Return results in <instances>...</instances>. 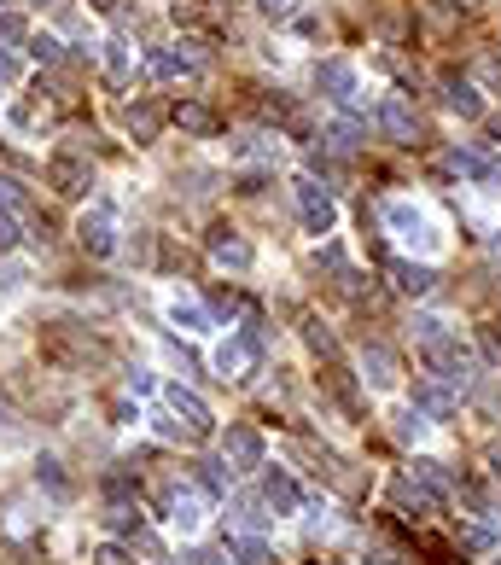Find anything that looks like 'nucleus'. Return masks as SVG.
<instances>
[{
  "instance_id": "3",
  "label": "nucleus",
  "mask_w": 501,
  "mask_h": 565,
  "mask_svg": "<svg viewBox=\"0 0 501 565\" xmlns=\"http://www.w3.org/2000/svg\"><path fill=\"white\" fill-rule=\"evenodd\" d=\"M257 362H263V338H251V333H234L216 350V373H222V379H251Z\"/></svg>"
},
{
  "instance_id": "14",
  "label": "nucleus",
  "mask_w": 501,
  "mask_h": 565,
  "mask_svg": "<svg viewBox=\"0 0 501 565\" xmlns=\"http://www.w3.org/2000/svg\"><path fill=\"white\" fill-rule=\"evenodd\" d=\"M362 379H368L373 391H391V385H397V362H391V350L368 344V350H362Z\"/></svg>"
},
{
  "instance_id": "19",
  "label": "nucleus",
  "mask_w": 501,
  "mask_h": 565,
  "mask_svg": "<svg viewBox=\"0 0 501 565\" xmlns=\"http://www.w3.org/2000/svg\"><path fill=\"white\" fill-rule=\"evenodd\" d=\"M30 187H24V181H18V175H0V210H6V216H30Z\"/></svg>"
},
{
  "instance_id": "34",
  "label": "nucleus",
  "mask_w": 501,
  "mask_h": 565,
  "mask_svg": "<svg viewBox=\"0 0 501 565\" xmlns=\"http://www.w3.org/2000/svg\"><path fill=\"white\" fill-rule=\"evenodd\" d=\"M257 6H263L268 18H292V6H298V0H257Z\"/></svg>"
},
{
  "instance_id": "5",
  "label": "nucleus",
  "mask_w": 501,
  "mask_h": 565,
  "mask_svg": "<svg viewBox=\"0 0 501 565\" xmlns=\"http://www.w3.org/2000/svg\"><path fill=\"white\" fill-rule=\"evenodd\" d=\"M164 402H169V414H175L193 437H210L216 420H210V402H204L199 391H187V385H164Z\"/></svg>"
},
{
  "instance_id": "20",
  "label": "nucleus",
  "mask_w": 501,
  "mask_h": 565,
  "mask_svg": "<svg viewBox=\"0 0 501 565\" xmlns=\"http://www.w3.org/2000/svg\"><path fill=\"white\" fill-rule=\"evenodd\" d=\"M443 105H449V111H461V117H478V111H484L472 82H443Z\"/></svg>"
},
{
  "instance_id": "2",
  "label": "nucleus",
  "mask_w": 501,
  "mask_h": 565,
  "mask_svg": "<svg viewBox=\"0 0 501 565\" xmlns=\"http://www.w3.org/2000/svg\"><path fill=\"white\" fill-rule=\"evenodd\" d=\"M76 239H82L88 257H111V251H117V210L105 199H94L82 210V222H76Z\"/></svg>"
},
{
  "instance_id": "17",
  "label": "nucleus",
  "mask_w": 501,
  "mask_h": 565,
  "mask_svg": "<svg viewBox=\"0 0 501 565\" xmlns=\"http://www.w3.org/2000/svg\"><path fill=\"white\" fill-rule=\"evenodd\" d=\"M391 274H397V286L408 292V298H426V292L437 286V274L426 263H391Z\"/></svg>"
},
{
  "instance_id": "4",
  "label": "nucleus",
  "mask_w": 501,
  "mask_h": 565,
  "mask_svg": "<svg viewBox=\"0 0 501 565\" xmlns=\"http://www.w3.org/2000/svg\"><path fill=\"white\" fill-rule=\"evenodd\" d=\"M292 193H298V216H303V228H309V233H333L338 204H333V193H327V187H315V181H298Z\"/></svg>"
},
{
  "instance_id": "12",
  "label": "nucleus",
  "mask_w": 501,
  "mask_h": 565,
  "mask_svg": "<svg viewBox=\"0 0 501 565\" xmlns=\"http://www.w3.org/2000/svg\"><path fill=\"white\" fill-rule=\"evenodd\" d=\"M379 129L391 134V140H402V146H408V140H414V111H408L397 94H385V100H379Z\"/></svg>"
},
{
  "instance_id": "24",
  "label": "nucleus",
  "mask_w": 501,
  "mask_h": 565,
  "mask_svg": "<svg viewBox=\"0 0 501 565\" xmlns=\"http://www.w3.org/2000/svg\"><path fill=\"white\" fill-rule=\"evenodd\" d=\"M397 437L402 443H420L426 437V414L420 408H397Z\"/></svg>"
},
{
  "instance_id": "29",
  "label": "nucleus",
  "mask_w": 501,
  "mask_h": 565,
  "mask_svg": "<svg viewBox=\"0 0 501 565\" xmlns=\"http://www.w3.org/2000/svg\"><path fill=\"white\" fill-rule=\"evenodd\" d=\"M94 565H134V560H129V548H117V542H105L100 554H94Z\"/></svg>"
},
{
  "instance_id": "18",
  "label": "nucleus",
  "mask_w": 501,
  "mask_h": 565,
  "mask_svg": "<svg viewBox=\"0 0 501 565\" xmlns=\"http://www.w3.org/2000/svg\"><path fill=\"white\" fill-rule=\"evenodd\" d=\"M397 513L402 519H426V513H432V490H420V484L397 478Z\"/></svg>"
},
{
  "instance_id": "38",
  "label": "nucleus",
  "mask_w": 501,
  "mask_h": 565,
  "mask_svg": "<svg viewBox=\"0 0 501 565\" xmlns=\"http://www.w3.org/2000/svg\"><path fill=\"white\" fill-rule=\"evenodd\" d=\"M484 461H490V472L501 478V443H490V455H484Z\"/></svg>"
},
{
  "instance_id": "6",
  "label": "nucleus",
  "mask_w": 501,
  "mask_h": 565,
  "mask_svg": "<svg viewBox=\"0 0 501 565\" xmlns=\"http://www.w3.org/2000/svg\"><path fill=\"white\" fill-rule=\"evenodd\" d=\"M222 466H234V472L263 466V432L257 426H228V437H222Z\"/></svg>"
},
{
  "instance_id": "25",
  "label": "nucleus",
  "mask_w": 501,
  "mask_h": 565,
  "mask_svg": "<svg viewBox=\"0 0 501 565\" xmlns=\"http://www.w3.org/2000/svg\"><path fill=\"white\" fill-rule=\"evenodd\" d=\"M327 146H333V152H356V146H362V123H333V129H327Z\"/></svg>"
},
{
  "instance_id": "11",
  "label": "nucleus",
  "mask_w": 501,
  "mask_h": 565,
  "mask_svg": "<svg viewBox=\"0 0 501 565\" xmlns=\"http://www.w3.org/2000/svg\"><path fill=\"white\" fill-rule=\"evenodd\" d=\"M169 519H175L181 536H193L204 525V496L199 490H169Z\"/></svg>"
},
{
  "instance_id": "30",
  "label": "nucleus",
  "mask_w": 501,
  "mask_h": 565,
  "mask_svg": "<svg viewBox=\"0 0 501 565\" xmlns=\"http://www.w3.org/2000/svg\"><path fill=\"white\" fill-rule=\"evenodd\" d=\"M303 338H309V344H315V350H333V333H327V327H321V321H303Z\"/></svg>"
},
{
  "instance_id": "36",
  "label": "nucleus",
  "mask_w": 501,
  "mask_h": 565,
  "mask_svg": "<svg viewBox=\"0 0 501 565\" xmlns=\"http://www.w3.org/2000/svg\"><path fill=\"white\" fill-rule=\"evenodd\" d=\"M129 391H134V397H146V391H152V373H140V367H134V373H129Z\"/></svg>"
},
{
  "instance_id": "1",
  "label": "nucleus",
  "mask_w": 501,
  "mask_h": 565,
  "mask_svg": "<svg viewBox=\"0 0 501 565\" xmlns=\"http://www.w3.org/2000/svg\"><path fill=\"white\" fill-rule=\"evenodd\" d=\"M385 222H391V233L397 239H408V245H420V251H437L443 245V233H437L432 210L414 199H385Z\"/></svg>"
},
{
  "instance_id": "7",
  "label": "nucleus",
  "mask_w": 501,
  "mask_h": 565,
  "mask_svg": "<svg viewBox=\"0 0 501 565\" xmlns=\"http://www.w3.org/2000/svg\"><path fill=\"white\" fill-rule=\"evenodd\" d=\"M47 187H53L59 199H82V193L94 187V169H88V158H53V164H47Z\"/></svg>"
},
{
  "instance_id": "10",
  "label": "nucleus",
  "mask_w": 501,
  "mask_h": 565,
  "mask_svg": "<svg viewBox=\"0 0 501 565\" xmlns=\"http://www.w3.org/2000/svg\"><path fill=\"white\" fill-rule=\"evenodd\" d=\"M263 501L274 513H298V484H292V472H280V466H268L263 472Z\"/></svg>"
},
{
  "instance_id": "41",
  "label": "nucleus",
  "mask_w": 501,
  "mask_h": 565,
  "mask_svg": "<svg viewBox=\"0 0 501 565\" xmlns=\"http://www.w3.org/2000/svg\"><path fill=\"white\" fill-rule=\"evenodd\" d=\"M35 6H65V0H35Z\"/></svg>"
},
{
  "instance_id": "39",
  "label": "nucleus",
  "mask_w": 501,
  "mask_h": 565,
  "mask_svg": "<svg viewBox=\"0 0 501 565\" xmlns=\"http://www.w3.org/2000/svg\"><path fill=\"white\" fill-rule=\"evenodd\" d=\"M199 565H228V554H199Z\"/></svg>"
},
{
  "instance_id": "26",
  "label": "nucleus",
  "mask_w": 501,
  "mask_h": 565,
  "mask_svg": "<svg viewBox=\"0 0 501 565\" xmlns=\"http://www.w3.org/2000/svg\"><path fill=\"white\" fill-rule=\"evenodd\" d=\"M105 531H140V513L123 507V501H111V507H105Z\"/></svg>"
},
{
  "instance_id": "27",
  "label": "nucleus",
  "mask_w": 501,
  "mask_h": 565,
  "mask_svg": "<svg viewBox=\"0 0 501 565\" xmlns=\"http://www.w3.org/2000/svg\"><path fill=\"white\" fill-rule=\"evenodd\" d=\"M105 70H111L117 82L129 76V41H105Z\"/></svg>"
},
{
  "instance_id": "40",
  "label": "nucleus",
  "mask_w": 501,
  "mask_h": 565,
  "mask_svg": "<svg viewBox=\"0 0 501 565\" xmlns=\"http://www.w3.org/2000/svg\"><path fill=\"white\" fill-rule=\"evenodd\" d=\"M490 129H496V146H501V117H496V123H490Z\"/></svg>"
},
{
  "instance_id": "28",
  "label": "nucleus",
  "mask_w": 501,
  "mask_h": 565,
  "mask_svg": "<svg viewBox=\"0 0 501 565\" xmlns=\"http://www.w3.org/2000/svg\"><path fill=\"white\" fill-rule=\"evenodd\" d=\"M199 484L222 496V490H228V472H222V461H204V466H199Z\"/></svg>"
},
{
  "instance_id": "22",
  "label": "nucleus",
  "mask_w": 501,
  "mask_h": 565,
  "mask_svg": "<svg viewBox=\"0 0 501 565\" xmlns=\"http://www.w3.org/2000/svg\"><path fill=\"white\" fill-rule=\"evenodd\" d=\"M455 536H461V548H472V554H484V548H496V536H490V525H472V519H455Z\"/></svg>"
},
{
  "instance_id": "8",
  "label": "nucleus",
  "mask_w": 501,
  "mask_h": 565,
  "mask_svg": "<svg viewBox=\"0 0 501 565\" xmlns=\"http://www.w3.org/2000/svg\"><path fill=\"white\" fill-rule=\"evenodd\" d=\"M210 257H216V263H228V268H251V263H257V251H251V245L228 228V222H216V228H210Z\"/></svg>"
},
{
  "instance_id": "37",
  "label": "nucleus",
  "mask_w": 501,
  "mask_h": 565,
  "mask_svg": "<svg viewBox=\"0 0 501 565\" xmlns=\"http://www.w3.org/2000/svg\"><path fill=\"white\" fill-rule=\"evenodd\" d=\"M12 76H18V59H12V53H0V82H12Z\"/></svg>"
},
{
  "instance_id": "13",
  "label": "nucleus",
  "mask_w": 501,
  "mask_h": 565,
  "mask_svg": "<svg viewBox=\"0 0 501 565\" xmlns=\"http://www.w3.org/2000/svg\"><path fill=\"white\" fill-rule=\"evenodd\" d=\"M315 82L327 88V100H356V70L344 65V59H327V65L315 70Z\"/></svg>"
},
{
  "instance_id": "33",
  "label": "nucleus",
  "mask_w": 501,
  "mask_h": 565,
  "mask_svg": "<svg viewBox=\"0 0 501 565\" xmlns=\"http://www.w3.org/2000/svg\"><path fill=\"white\" fill-rule=\"evenodd\" d=\"M30 53H35V59H59V41H53V35H35Z\"/></svg>"
},
{
  "instance_id": "42",
  "label": "nucleus",
  "mask_w": 501,
  "mask_h": 565,
  "mask_svg": "<svg viewBox=\"0 0 501 565\" xmlns=\"http://www.w3.org/2000/svg\"><path fill=\"white\" fill-rule=\"evenodd\" d=\"M496 565H501V560H496Z\"/></svg>"
},
{
  "instance_id": "35",
  "label": "nucleus",
  "mask_w": 501,
  "mask_h": 565,
  "mask_svg": "<svg viewBox=\"0 0 501 565\" xmlns=\"http://www.w3.org/2000/svg\"><path fill=\"white\" fill-rule=\"evenodd\" d=\"M12 245H18V228H12V216L0 210V251H12Z\"/></svg>"
},
{
  "instance_id": "15",
  "label": "nucleus",
  "mask_w": 501,
  "mask_h": 565,
  "mask_svg": "<svg viewBox=\"0 0 501 565\" xmlns=\"http://www.w3.org/2000/svg\"><path fill=\"white\" fill-rule=\"evenodd\" d=\"M169 321L187 327V333H210V309L199 298H169Z\"/></svg>"
},
{
  "instance_id": "31",
  "label": "nucleus",
  "mask_w": 501,
  "mask_h": 565,
  "mask_svg": "<svg viewBox=\"0 0 501 565\" xmlns=\"http://www.w3.org/2000/svg\"><path fill=\"white\" fill-rule=\"evenodd\" d=\"M0 41H24V18H12V12H0Z\"/></svg>"
},
{
  "instance_id": "32",
  "label": "nucleus",
  "mask_w": 501,
  "mask_h": 565,
  "mask_svg": "<svg viewBox=\"0 0 501 565\" xmlns=\"http://www.w3.org/2000/svg\"><path fill=\"white\" fill-rule=\"evenodd\" d=\"M420 402H426V408H437V414H449V408H455V402L443 397V391H432V385H420Z\"/></svg>"
},
{
  "instance_id": "23",
  "label": "nucleus",
  "mask_w": 501,
  "mask_h": 565,
  "mask_svg": "<svg viewBox=\"0 0 501 565\" xmlns=\"http://www.w3.org/2000/svg\"><path fill=\"white\" fill-rule=\"evenodd\" d=\"M175 123H181L187 134H210L216 129V117H210L204 105H175Z\"/></svg>"
},
{
  "instance_id": "9",
  "label": "nucleus",
  "mask_w": 501,
  "mask_h": 565,
  "mask_svg": "<svg viewBox=\"0 0 501 565\" xmlns=\"http://www.w3.org/2000/svg\"><path fill=\"white\" fill-rule=\"evenodd\" d=\"M123 129L146 146V140H158V129H164V105L158 100H134V105H123Z\"/></svg>"
},
{
  "instance_id": "21",
  "label": "nucleus",
  "mask_w": 501,
  "mask_h": 565,
  "mask_svg": "<svg viewBox=\"0 0 501 565\" xmlns=\"http://www.w3.org/2000/svg\"><path fill=\"white\" fill-rule=\"evenodd\" d=\"M228 548H234V554H239L245 565H274V548H268L263 536H234Z\"/></svg>"
},
{
  "instance_id": "16",
  "label": "nucleus",
  "mask_w": 501,
  "mask_h": 565,
  "mask_svg": "<svg viewBox=\"0 0 501 565\" xmlns=\"http://www.w3.org/2000/svg\"><path fill=\"white\" fill-rule=\"evenodd\" d=\"M449 164L461 169V175H472V181H496V158H490V152H472V146H455V152H449Z\"/></svg>"
}]
</instances>
